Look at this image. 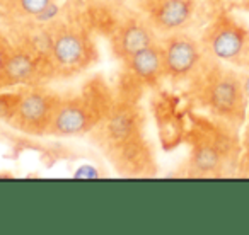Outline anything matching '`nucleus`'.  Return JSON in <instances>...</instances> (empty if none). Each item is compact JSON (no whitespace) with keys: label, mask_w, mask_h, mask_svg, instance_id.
<instances>
[{"label":"nucleus","mask_w":249,"mask_h":235,"mask_svg":"<svg viewBox=\"0 0 249 235\" xmlns=\"http://www.w3.org/2000/svg\"><path fill=\"white\" fill-rule=\"evenodd\" d=\"M195 82V99L215 119L234 130L244 126L249 102L242 87L241 73L225 63L207 56Z\"/></svg>","instance_id":"nucleus-1"},{"label":"nucleus","mask_w":249,"mask_h":235,"mask_svg":"<svg viewBox=\"0 0 249 235\" xmlns=\"http://www.w3.org/2000/svg\"><path fill=\"white\" fill-rule=\"evenodd\" d=\"M96 60V46L89 33L77 24H56L48 29L45 67L53 75L72 77L89 68Z\"/></svg>","instance_id":"nucleus-2"},{"label":"nucleus","mask_w":249,"mask_h":235,"mask_svg":"<svg viewBox=\"0 0 249 235\" xmlns=\"http://www.w3.org/2000/svg\"><path fill=\"white\" fill-rule=\"evenodd\" d=\"M107 109L103 107L99 92L86 89L72 96H60L50 123L48 135L53 136H80L92 132L101 123Z\"/></svg>","instance_id":"nucleus-3"},{"label":"nucleus","mask_w":249,"mask_h":235,"mask_svg":"<svg viewBox=\"0 0 249 235\" xmlns=\"http://www.w3.org/2000/svg\"><path fill=\"white\" fill-rule=\"evenodd\" d=\"M231 130L234 128L203 132L195 140L188 162L191 176H224L227 169L237 167L241 145L234 135L237 130L232 135Z\"/></svg>","instance_id":"nucleus-4"},{"label":"nucleus","mask_w":249,"mask_h":235,"mask_svg":"<svg viewBox=\"0 0 249 235\" xmlns=\"http://www.w3.org/2000/svg\"><path fill=\"white\" fill-rule=\"evenodd\" d=\"M200 41L210 58L229 65L249 67V29L234 16L227 12L215 16Z\"/></svg>","instance_id":"nucleus-5"},{"label":"nucleus","mask_w":249,"mask_h":235,"mask_svg":"<svg viewBox=\"0 0 249 235\" xmlns=\"http://www.w3.org/2000/svg\"><path fill=\"white\" fill-rule=\"evenodd\" d=\"M58 97V94L43 85L22 87L18 106L9 118L7 125L33 136L48 135Z\"/></svg>","instance_id":"nucleus-6"},{"label":"nucleus","mask_w":249,"mask_h":235,"mask_svg":"<svg viewBox=\"0 0 249 235\" xmlns=\"http://www.w3.org/2000/svg\"><path fill=\"white\" fill-rule=\"evenodd\" d=\"M164 77L173 82L193 80L207 60L201 41L184 31L162 36Z\"/></svg>","instance_id":"nucleus-7"},{"label":"nucleus","mask_w":249,"mask_h":235,"mask_svg":"<svg viewBox=\"0 0 249 235\" xmlns=\"http://www.w3.org/2000/svg\"><path fill=\"white\" fill-rule=\"evenodd\" d=\"M45 60L31 46H12L0 79V90L9 87L38 85Z\"/></svg>","instance_id":"nucleus-8"},{"label":"nucleus","mask_w":249,"mask_h":235,"mask_svg":"<svg viewBox=\"0 0 249 235\" xmlns=\"http://www.w3.org/2000/svg\"><path fill=\"white\" fill-rule=\"evenodd\" d=\"M157 41V33L154 31V28L150 26L149 21L143 19H126L123 21L118 29L113 33L111 38V48L116 58H120L121 62L132 56L133 53L140 51L145 46L152 45Z\"/></svg>","instance_id":"nucleus-9"},{"label":"nucleus","mask_w":249,"mask_h":235,"mask_svg":"<svg viewBox=\"0 0 249 235\" xmlns=\"http://www.w3.org/2000/svg\"><path fill=\"white\" fill-rule=\"evenodd\" d=\"M195 14V0H156L147 21L160 36L183 31Z\"/></svg>","instance_id":"nucleus-10"},{"label":"nucleus","mask_w":249,"mask_h":235,"mask_svg":"<svg viewBox=\"0 0 249 235\" xmlns=\"http://www.w3.org/2000/svg\"><path fill=\"white\" fill-rule=\"evenodd\" d=\"M123 63L137 80L147 84V85H156L164 77L162 45H160V41L152 43V45L145 46L140 51L128 56Z\"/></svg>","instance_id":"nucleus-11"},{"label":"nucleus","mask_w":249,"mask_h":235,"mask_svg":"<svg viewBox=\"0 0 249 235\" xmlns=\"http://www.w3.org/2000/svg\"><path fill=\"white\" fill-rule=\"evenodd\" d=\"M52 4H55V0H5V5L12 14L26 19H36V16Z\"/></svg>","instance_id":"nucleus-12"},{"label":"nucleus","mask_w":249,"mask_h":235,"mask_svg":"<svg viewBox=\"0 0 249 235\" xmlns=\"http://www.w3.org/2000/svg\"><path fill=\"white\" fill-rule=\"evenodd\" d=\"M237 169L241 176H249V113H248V119L244 123V133H242V140H241V152H239Z\"/></svg>","instance_id":"nucleus-13"},{"label":"nucleus","mask_w":249,"mask_h":235,"mask_svg":"<svg viewBox=\"0 0 249 235\" xmlns=\"http://www.w3.org/2000/svg\"><path fill=\"white\" fill-rule=\"evenodd\" d=\"M21 92V90H19ZM19 92H4L0 94V119H4L5 123L9 121V118L12 116L16 106L19 101Z\"/></svg>","instance_id":"nucleus-14"},{"label":"nucleus","mask_w":249,"mask_h":235,"mask_svg":"<svg viewBox=\"0 0 249 235\" xmlns=\"http://www.w3.org/2000/svg\"><path fill=\"white\" fill-rule=\"evenodd\" d=\"M12 46L14 45H12V43L9 41L2 33H0V79H2L4 67H5V63H7L9 55H11V51H12Z\"/></svg>","instance_id":"nucleus-15"},{"label":"nucleus","mask_w":249,"mask_h":235,"mask_svg":"<svg viewBox=\"0 0 249 235\" xmlns=\"http://www.w3.org/2000/svg\"><path fill=\"white\" fill-rule=\"evenodd\" d=\"M73 177H77V179H97V177H101V172L97 170V167L86 164V166H80L73 172Z\"/></svg>","instance_id":"nucleus-16"},{"label":"nucleus","mask_w":249,"mask_h":235,"mask_svg":"<svg viewBox=\"0 0 249 235\" xmlns=\"http://www.w3.org/2000/svg\"><path fill=\"white\" fill-rule=\"evenodd\" d=\"M241 73V80H242V87H244V92L246 97H248V102H249V67L244 70V72H239Z\"/></svg>","instance_id":"nucleus-17"},{"label":"nucleus","mask_w":249,"mask_h":235,"mask_svg":"<svg viewBox=\"0 0 249 235\" xmlns=\"http://www.w3.org/2000/svg\"><path fill=\"white\" fill-rule=\"evenodd\" d=\"M107 2H111V4H124L126 0H107Z\"/></svg>","instance_id":"nucleus-18"}]
</instances>
